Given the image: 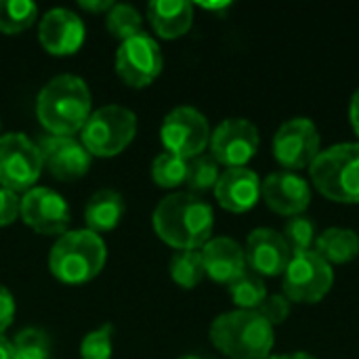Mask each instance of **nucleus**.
<instances>
[{"label":"nucleus","mask_w":359,"mask_h":359,"mask_svg":"<svg viewBox=\"0 0 359 359\" xmlns=\"http://www.w3.org/2000/svg\"><path fill=\"white\" fill-rule=\"evenodd\" d=\"M15 320V299L13 294L0 284V337L6 332V328Z\"/></svg>","instance_id":"72a5a7b5"},{"label":"nucleus","mask_w":359,"mask_h":359,"mask_svg":"<svg viewBox=\"0 0 359 359\" xmlns=\"http://www.w3.org/2000/svg\"><path fill=\"white\" fill-rule=\"evenodd\" d=\"M147 19L160 38L175 40L189 32L194 4L187 0H154L147 4Z\"/></svg>","instance_id":"aec40b11"},{"label":"nucleus","mask_w":359,"mask_h":359,"mask_svg":"<svg viewBox=\"0 0 359 359\" xmlns=\"http://www.w3.org/2000/svg\"><path fill=\"white\" fill-rule=\"evenodd\" d=\"M259 149V130L246 118H227L210 133L212 158L227 168H244Z\"/></svg>","instance_id":"f8f14e48"},{"label":"nucleus","mask_w":359,"mask_h":359,"mask_svg":"<svg viewBox=\"0 0 359 359\" xmlns=\"http://www.w3.org/2000/svg\"><path fill=\"white\" fill-rule=\"evenodd\" d=\"M42 168L38 145L27 135L6 133L0 137V187L27 194L40 179Z\"/></svg>","instance_id":"0eeeda50"},{"label":"nucleus","mask_w":359,"mask_h":359,"mask_svg":"<svg viewBox=\"0 0 359 359\" xmlns=\"http://www.w3.org/2000/svg\"><path fill=\"white\" fill-rule=\"evenodd\" d=\"M202 263L206 276L217 284H231L246 269V255L231 238H210L202 248Z\"/></svg>","instance_id":"6ab92c4d"},{"label":"nucleus","mask_w":359,"mask_h":359,"mask_svg":"<svg viewBox=\"0 0 359 359\" xmlns=\"http://www.w3.org/2000/svg\"><path fill=\"white\" fill-rule=\"evenodd\" d=\"M320 130L309 118L286 120L273 135V158L288 170H301L320 156Z\"/></svg>","instance_id":"9b49d317"},{"label":"nucleus","mask_w":359,"mask_h":359,"mask_svg":"<svg viewBox=\"0 0 359 359\" xmlns=\"http://www.w3.org/2000/svg\"><path fill=\"white\" fill-rule=\"evenodd\" d=\"M21 217V200L15 191L0 187V227L15 223Z\"/></svg>","instance_id":"473e14b6"},{"label":"nucleus","mask_w":359,"mask_h":359,"mask_svg":"<svg viewBox=\"0 0 359 359\" xmlns=\"http://www.w3.org/2000/svg\"><path fill=\"white\" fill-rule=\"evenodd\" d=\"M0 359H13V345L4 337H0Z\"/></svg>","instance_id":"e433bc0d"},{"label":"nucleus","mask_w":359,"mask_h":359,"mask_svg":"<svg viewBox=\"0 0 359 359\" xmlns=\"http://www.w3.org/2000/svg\"><path fill=\"white\" fill-rule=\"evenodd\" d=\"M114 351V326L103 324L88 332L80 343V358L82 359H111Z\"/></svg>","instance_id":"7c9ffc66"},{"label":"nucleus","mask_w":359,"mask_h":359,"mask_svg":"<svg viewBox=\"0 0 359 359\" xmlns=\"http://www.w3.org/2000/svg\"><path fill=\"white\" fill-rule=\"evenodd\" d=\"M40 44L55 57H67L80 50L86 38V27L80 15L69 8H50L38 27Z\"/></svg>","instance_id":"2eb2a0df"},{"label":"nucleus","mask_w":359,"mask_h":359,"mask_svg":"<svg viewBox=\"0 0 359 359\" xmlns=\"http://www.w3.org/2000/svg\"><path fill=\"white\" fill-rule=\"evenodd\" d=\"M107 259V248L101 236L88 229H74L59 236L48 252L50 273L67 286H82L95 280Z\"/></svg>","instance_id":"20e7f679"},{"label":"nucleus","mask_w":359,"mask_h":359,"mask_svg":"<svg viewBox=\"0 0 359 359\" xmlns=\"http://www.w3.org/2000/svg\"><path fill=\"white\" fill-rule=\"evenodd\" d=\"M160 139L168 154H175L183 160H194L202 156L210 143V126L202 111L183 105L166 114L160 128Z\"/></svg>","instance_id":"1a4fd4ad"},{"label":"nucleus","mask_w":359,"mask_h":359,"mask_svg":"<svg viewBox=\"0 0 359 359\" xmlns=\"http://www.w3.org/2000/svg\"><path fill=\"white\" fill-rule=\"evenodd\" d=\"M316 252L326 263H349L359 257V236L353 229L330 227L316 238Z\"/></svg>","instance_id":"4be33fe9"},{"label":"nucleus","mask_w":359,"mask_h":359,"mask_svg":"<svg viewBox=\"0 0 359 359\" xmlns=\"http://www.w3.org/2000/svg\"><path fill=\"white\" fill-rule=\"evenodd\" d=\"M261 198L273 212L284 217H299L311 204V187L297 172L278 170L261 183Z\"/></svg>","instance_id":"dca6fc26"},{"label":"nucleus","mask_w":359,"mask_h":359,"mask_svg":"<svg viewBox=\"0 0 359 359\" xmlns=\"http://www.w3.org/2000/svg\"><path fill=\"white\" fill-rule=\"evenodd\" d=\"M204 263L200 250H179L170 259V278L181 288H196L204 280Z\"/></svg>","instance_id":"b1692460"},{"label":"nucleus","mask_w":359,"mask_h":359,"mask_svg":"<svg viewBox=\"0 0 359 359\" xmlns=\"http://www.w3.org/2000/svg\"><path fill=\"white\" fill-rule=\"evenodd\" d=\"M162 65V48L149 34L133 36L116 50V74L133 88L149 86L160 76Z\"/></svg>","instance_id":"9d476101"},{"label":"nucleus","mask_w":359,"mask_h":359,"mask_svg":"<svg viewBox=\"0 0 359 359\" xmlns=\"http://www.w3.org/2000/svg\"><path fill=\"white\" fill-rule=\"evenodd\" d=\"M311 183L332 202L359 204V143L332 145L309 166Z\"/></svg>","instance_id":"39448f33"},{"label":"nucleus","mask_w":359,"mask_h":359,"mask_svg":"<svg viewBox=\"0 0 359 359\" xmlns=\"http://www.w3.org/2000/svg\"><path fill=\"white\" fill-rule=\"evenodd\" d=\"M227 288H229L231 301L238 305V309H244V311H257L267 299V286L263 278L250 271L248 267Z\"/></svg>","instance_id":"5701e85b"},{"label":"nucleus","mask_w":359,"mask_h":359,"mask_svg":"<svg viewBox=\"0 0 359 359\" xmlns=\"http://www.w3.org/2000/svg\"><path fill=\"white\" fill-rule=\"evenodd\" d=\"M267 359H280V358H267Z\"/></svg>","instance_id":"a19ab883"},{"label":"nucleus","mask_w":359,"mask_h":359,"mask_svg":"<svg viewBox=\"0 0 359 359\" xmlns=\"http://www.w3.org/2000/svg\"><path fill=\"white\" fill-rule=\"evenodd\" d=\"M38 6L29 0H0V32L19 34L34 25Z\"/></svg>","instance_id":"393cba45"},{"label":"nucleus","mask_w":359,"mask_h":359,"mask_svg":"<svg viewBox=\"0 0 359 359\" xmlns=\"http://www.w3.org/2000/svg\"><path fill=\"white\" fill-rule=\"evenodd\" d=\"M334 273L316 250L292 255L284 271V297L292 303H320L332 288Z\"/></svg>","instance_id":"6e6552de"},{"label":"nucleus","mask_w":359,"mask_h":359,"mask_svg":"<svg viewBox=\"0 0 359 359\" xmlns=\"http://www.w3.org/2000/svg\"><path fill=\"white\" fill-rule=\"evenodd\" d=\"M282 236H284V240H286L292 255L311 250V246L316 244V223L309 217H303V215L290 217Z\"/></svg>","instance_id":"c756f323"},{"label":"nucleus","mask_w":359,"mask_h":359,"mask_svg":"<svg viewBox=\"0 0 359 359\" xmlns=\"http://www.w3.org/2000/svg\"><path fill=\"white\" fill-rule=\"evenodd\" d=\"M273 341V326L259 311L236 309L210 326V343L229 359H267Z\"/></svg>","instance_id":"7ed1b4c3"},{"label":"nucleus","mask_w":359,"mask_h":359,"mask_svg":"<svg viewBox=\"0 0 359 359\" xmlns=\"http://www.w3.org/2000/svg\"><path fill=\"white\" fill-rule=\"evenodd\" d=\"M280 359H316L313 355H309V353H305V351H297V353H290V355H284V358Z\"/></svg>","instance_id":"58836bf2"},{"label":"nucleus","mask_w":359,"mask_h":359,"mask_svg":"<svg viewBox=\"0 0 359 359\" xmlns=\"http://www.w3.org/2000/svg\"><path fill=\"white\" fill-rule=\"evenodd\" d=\"M217 202L229 212H248L261 198V181L250 168H227L215 185Z\"/></svg>","instance_id":"a211bd4d"},{"label":"nucleus","mask_w":359,"mask_h":359,"mask_svg":"<svg viewBox=\"0 0 359 359\" xmlns=\"http://www.w3.org/2000/svg\"><path fill=\"white\" fill-rule=\"evenodd\" d=\"M13 359H48L50 339L40 328H23L13 339Z\"/></svg>","instance_id":"cd10ccee"},{"label":"nucleus","mask_w":359,"mask_h":359,"mask_svg":"<svg viewBox=\"0 0 359 359\" xmlns=\"http://www.w3.org/2000/svg\"><path fill=\"white\" fill-rule=\"evenodd\" d=\"M88 84L72 74H61L48 80L36 101V114L48 135L72 137L84 128L90 118Z\"/></svg>","instance_id":"f03ea898"},{"label":"nucleus","mask_w":359,"mask_h":359,"mask_svg":"<svg viewBox=\"0 0 359 359\" xmlns=\"http://www.w3.org/2000/svg\"><path fill=\"white\" fill-rule=\"evenodd\" d=\"M221 172H219V162L212 156H198L194 160H187V187L196 194V191H208L215 189L217 181H219Z\"/></svg>","instance_id":"c85d7f7f"},{"label":"nucleus","mask_w":359,"mask_h":359,"mask_svg":"<svg viewBox=\"0 0 359 359\" xmlns=\"http://www.w3.org/2000/svg\"><path fill=\"white\" fill-rule=\"evenodd\" d=\"M162 242L177 250H200L212 236V208L196 194H170L162 198L151 217Z\"/></svg>","instance_id":"f257e3e1"},{"label":"nucleus","mask_w":359,"mask_h":359,"mask_svg":"<svg viewBox=\"0 0 359 359\" xmlns=\"http://www.w3.org/2000/svg\"><path fill=\"white\" fill-rule=\"evenodd\" d=\"M69 217V206L63 196L48 187H34L21 198V219L40 236H63Z\"/></svg>","instance_id":"ddd939ff"},{"label":"nucleus","mask_w":359,"mask_h":359,"mask_svg":"<svg viewBox=\"0 0 359 359\" xmlns=\"http://www.w3.org/2000/svg\"><path fill=\"white\" fill-rule=\"evenodd\" d=\"M78 4H80V8L90 11V13H103L114 6V2H109V0H80Z\"/></svg>","instance_id":"f704fd0d"},{"label":"nucleus","mask_w":359,"mask_h":359,"mask_svg":"<svg viewBox=\"0 0 359 359\" xmlns=\"http://www.w3.org/2000/svg\"><path fill=\"white\" fill-rule=\"evenodd\" d=\"M349 118H351V126L359 137V88L353 93L351 103H349Z\"/></svg>","instance_id":"c9c22d12"},{"label":"nucleus","mask_w":359,"mask_h":359,"mask_svg":"<svg viewBox=\"0 0 359 359\" xmlns=\"http://www.w3.org/2000/svg\"><path fill=\"white\" fill-rule=\"evenodd\" d=\"M151 177L158 187L175 189L185 183L187 179V160L175 156V154H160L151 164Z\"/></svg>","instance_id":"bb28decb"},{"label":"nucleus","mask_w":359,"mask_h":359,"mask_svg":"<svg viewBox=\"0 0 359 359\" xmlns=\"http://www.w3.org/2000/svg\"><path fill=\"white\" fill-rule=\"evenodd\" d=\"M107 29L114 38H120L124 42L133 36L143 34V17L130 4H114L107 11Z\"/></svg>","instance_id":"a878e982"},{"label":"nucleus","mask_w":359,"mask_h":359,"mask_svg":"<svg viewBox=\"0 0 359 359\" xmlns=\"http://www.w3.org/2000/svg\"><path fill=\"white\" fill-rule=\"evenodd\" d=\"M179 359H200V358H196V355H183V358H179Z\"/></svg>","instance_id":"ea45409f"},{"label":"nucleus","mask_w":359,"mask_h":359,"mask_svg":"<svg viewBox=\"0 0 359 359\" xmlns=\"http://www.w3.org/2000/svg\"><path fill=\"white\" fill-rule=\"evenodd\" d=\"M244 255H246V267L261 278L284 276L292 259V252L284 236L269 227H259L248 236Z\"/></svg>","instance_id":"f3484780"},{"label":"nucleus","mask_w":359,"mask_h":359,"mask_svg":"<svg viewBox=\"0 0 359 359\" xmlns=\"http://www.w3.org/2000/svg\"><path fill=\"white\" fill-rule=\"evenodd\" d=\"M82 145L90 156L114 158L122 154L137 135V116L122 105H105L90 114L80 130Z\"/></svg>","instance_id":"423d86ee"},{"label":"nucleus","mask_w":359,"mask_h":359,"mask_svg":"<svg viewBox=\"0 0 359 359\" xmlns=\"http://www.w3.org/2000/svg\"><path fill=\"white\" fill-rule=\"evenodd\" d=\"M36 145L42 158V166L48 168L50 175L59 181L82 179L90 168L93 156L86 151L82 141L74 137L44 135Z\"/></svg>","instance_id":"4468645a"},{"label":"nucleus","mask_w":359,"mask_h":359,"mask_svg":"<svg viewBox=\"0 0 359 359\" xmlns=\"http://www.w3.org/2000/svg\"><path fill=\"white\" fill-rule=\"evenodd\" d=\"M290 299L284 294H267V299L263 301V305L257 309L271 326L276 324H284L290 316Z\"/></svg>","instance_id":"2f4dec72"},{"label":"nucleus","mask_w":359,"mask_h":359,"mask_svg":"<svg viewBox=\"0 0 359 359\" xmlns=\"http://www.w3.org/2000/svg\"><path fill=\"white\" fill-rule=\"evenodd\" d=\"M124 217V198L114 189H99L95 191L84 208L86 229L93 233H105L120 225Z\"/></svg>","instance_id":"412c9836"},{"label":"nucleus","mask_w":359,"mask_h":359,"mask_svg":"<svg viewBox=\"0 0 359 359\" xmlns=\"http://www.w3.org/2000/svg\"><path fill=\"white\" fill-rule=\"evenodd\" d=\"M200 6L208 11H221V8H227L229 2H200Z\"/></svg>","instance_id":"4c0bfd02"}]
</instances>
